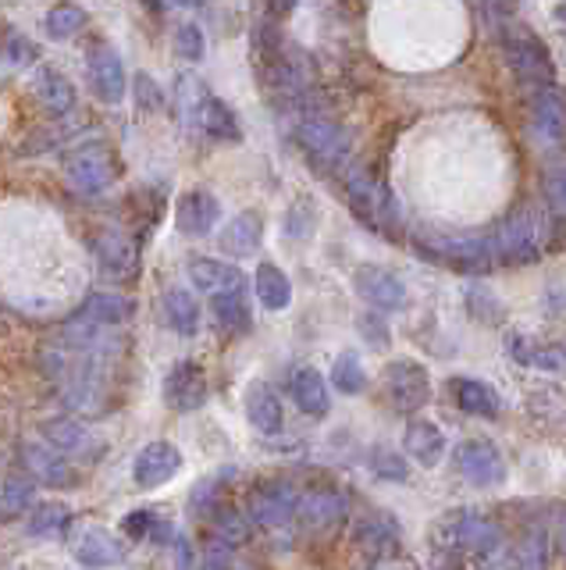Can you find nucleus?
<instances>
[{
    "mask_svg": "<svg viewBox=\"0 0 566 570\" xmlns=\"http://www.w3.org/2000/svg\"><path fill=\"white\" fill-rule=\"evenodd\" d=\"M43 367L50 374V382L58 385L61 400L72 410H79V414H108L111 410V400H115L111 356L50 343L43 350Z\"/></svg>",
    "mask_w": 566,
    "mask_h": 570,
    "instance_id": "1",
    "label": "nucleus"
},
{
    "mask_svg": "<svg viewBox=\"0 0 566 570\" xmlns=\"http://www.w3.org/2000/svg\"><path fill=\"white\" fill-rule=\"evenodd\" d=\"M342 189H346V200L352 207V214L367 225L381 232V236H396L403 218H399V204L393 189H388L381 178L370 171V168H349L342 175Z\"/></svg>",
    "mask_w": 566,
    "mask_h": 570,
    "instance_id": "2",
    "label": "nucleus"
},
{
    "mask_svg": "<svg viewBox=\"0 0 566 570\" xmlns=\"http://www.w3.org/2000/svg\"><path fill=\"white\" fill-rule=\"evenodd\" d=\"M503 58L509 65V71L517 76L520 86H527L530 94H538L545 86H556V65H553V53L542 43L538 32H530L520 22H506L503 32Z\"/></svg>",
    "mask_w": 566,
    "mask_h": 570,
    "instance_id": "3",
    "label": "nucleus"
},
{
    "mask_svg": "<svg viewBox=\"0 0 566 570\" xmlns=\"http://www.w3.org/2000/svg\"><path fill=\"white\" fill-rule=\"evenodd\" d=\"M296 139H299V147H304L307 160L321 175H339L346 168L352 139L342 125L331 121L328 115H317V111L296 115Z\"/></svg>",
    "mask_w": 566,
    "mask_h": 570,
    "instance_id": "4",
    "label": "nucleus"
},
{
    "mask_svg": "<svg viewBox=\"0 0 566 570\" xmlns=\"http://www.w3.org/2000/svg\"><path fill=\"white\" fill-rule=\"evenodd\" d=\"M414 249L424 261L464 275H485L495 267L488 236H417Z\"/></svg>",
    "mask_w": 566,
    "mask_h": 570,
    "instance_id": "5",
    "label": "nucleus"
},
{
    "mask_svg": "<svg viewBox=\"0 0 566 570\" xmlns=\"http://www.w3.org/2000/svg\"><path fill=\"white\" fill-rule=\"evenodd\" d=\"M491 243V257L503 267H520V264H535L542 257V222L530 207L513 210L509 218L488 236Z\"/></svg>",
    "mask_w": 566,
    "mask_h": 570,
    "instance_id": "6",
    "label": "nucleus"
},
{
    "mask_svg": "<svg viewBox=\"0 0 566 570\" xmlns=\"http://www.w3.org/2000/svg\"><path fill=\"white\" fill-rule=\"evenodd\" d=\"M64 175L82 196H100L118 183L121 160H118L115 147H108L103 139L82 142V147L64 154Z\"/></svg>",
    "mask_w": 566,
    "mask_h": 570,
    "instance_id": "7",
    "label": "nucleus"
},
{
    "mask_svg": "<svg viewBox=\"0 0 566 570\" xmlns=\"http://www.w3.org/2000/svg\"><path fill=\"white\" fill-rule=\"evenodd\" d=\"M40 439L50 445V450H58L61 456H68L79 468H90L97 463L103 453H108V442L100 435H93L90 428L76 417H50L40 424Z\"/></svg>",
    "mask_w": 566,
    "mask_h": 570,
    "instance_id": "8",
    "label": "nucleus"
},
{
    "mask_svg": "<svg viewBox=\"0 0 566 570\" xmlns=\"http://www.w3.org/2000/svg\"><path fill=\"white\" fill-rule=\"evenodd\" d=\"M296 503H299V489L292 481H264V485L250 495V521L268 528V531H286L296 524Z\"/></svg>",
    "mask_w": 566,
    "mask_h": 570,
    "instance_id": "9",
    "label": "nucleus"
},
{
    "mask_svg": "<svg viewBox=\"0 0 566 570\" xmlns=\"http://www.w3.org/2000/svg\"><path fill=\"white\" fill-rule=\"evenodd\" d=\"M22 463H26V471L32 478L43 481V485H50V489H76V485H82V478H86V471L79 468V463L61 456L58 450H50L43 439H26L22 442Z\"/></svg>",
    "mask_w": 566,
    "mask_h": 570,
    "instance_id": "10",
    "label": "nucleus"
},
{
    "mask_svg": "<svg viewBox=\"0 0 566 570\" xmlns=\"http://www.w3.org/2000/svg\"><path fill=\"white\" fill-rule=\"evenodd\" d=\"M68 549H72L76 563H82L86 570H111L118 563H126V557H129V546L121 542L115 531L100 528V524L76 531L72 539H68Z\"/></svg>",
    "mask_w": 566,
    "mask_h": 570,
    "instance_id": "11",
    "label": "nucleus"
},
{
    "mask_svg": "<svg viewBox=\"0 0 566 570\" xmlns=\"http://www.w3.org/2000/svg\"><path fill=\"white\" fill-rule=\"evenodd\" d=\"M161 396L168 403V410H179V414H192L200 410L210 396V382H207V371L197 361H179L171 364L165 374V389Z\"/></svg>",
    "mask_w": 566,
    "mask_h": 570,
    "instance_id": "12",
    "label": "nucleus"
},
{
    "mask_svg": "<svg viewBox=\"0 0 566 570\" xmlns=\"http://www.w3.org/2000/svg\"><path fill=\"white\" fill-rule=\"evenodd\" d=\"M385 389L403 414H414L431 400V374L417 361H393L385 367Z\"/></svg>",
    "mask_w": 566,
    "mask_h": 570,
    "instance_id": "13",
    "label": "nucleus"
},
{
    "mask_svg": "<svg viewBox=\"0 0 566 570\" xmlns=\"http://www.w3.org/2000/svg\"><path fill=\"white\" fill-rule=\"evenodd\" d=\"M453 463H456L459 478L470 481V485H477V489H491V485H499V481L506 478V463H503L499 450H495V445L485 442V439L459 442Z\"/></svg>",
    "mask_w": 566,
    "mask_h": 570,
    "instance_id": "14",
    "label": "nucleus"
},
{
    "mask_svg": "<svg viewBox=\"0 0 566 570\" xmlns=\"http://www.w3.org/2000/svg\"><path fill=\"white\" fill-rule=\"evenodd\" d=\"M186 111H189L192 121H197V129L203 136H210V139H221V142H239L242 139L236 111L221 97L207 94V89H197V94H192Z\"/></svg>",
    "mask_w": 566,
    "mask_h": 570,
    "instance_id": "15",
    "label": "nucleus"
},
{
    "mask_svg": "<svg viewBox=\"0 0 566 570\" xmlns=\"http://www.w3.org/2000/svg\"><path fill=\"white\" fill-rule=\"evenodd\" d=\"M352 289H357L370 307L378 311H403L406 307V285L396 272L378 264H360L352 272Z\"/></svg>",
    "mask_w": 566,
    "mask_h": 570,
    "instance_id": "16",
    "label": "nucleus"
},
{
    "mask_svg": "<svg viewBox=\"0 0 566 570\" xmlns=\"http://www.w3.org/2000/svg\"><path fill=\"white\" fill-rule=\"evenodd\" d=\"M182 471V453L171 442H147L132 460V481L139 489H161Z\"/></svg>",
    "mask_w": 566,
    "mask_h": 570,
    "instance_id": "17",
    "label": "nucleus"
},
{
    "mask_svg": "<svg viewBox=\"0 0 566 570\" xmlns=\"http://www.w3.org/2000/svg\"><path fill=\"white\" fill-rule=\"evenodd\" d=\"M346 495L335 489H299L296 503V528L304 531H328L346 521Z\"/></svg>",
    "mask_w": 566,
    "mask_h": 570,
    "instance_id": "18",
    "label": "nucleus"
},
{
    "mask_svg": "<svg viewBox=\"0 0 566 570\" xmlns=\"http://www.w3.org/2000/svg\"><path fill=\"white\" fill-rule=\"evenodd\" d=\"M90 82H93V94L103 104H121L129 94V79H126V65L115 53V47L108 43H97L90 47Z\"/></svg>",
    "mask_w": 566,
    "mask_h": 570,
    "instance_id": "19",
    "label": "nucleus"
},
{
    "mask_svg": "<svg viewBox=\"0 0 566 570\" xmlns=\"http://www.w3.org/2000/svg\"><path fill=\"white\" fill-rule=\"evenodd\" d=\"M221 218V204L215 193L207 189H189L179 196V207H175V228L189 239H200L207 232H215Z\"/></svg>",
    "mask_w": 566,
    "mask_h": 570,
    "instance_id": "20",
    "label": "nucleus"
},
{
    "mask_svg": "<svg viewBox=\"0 0 566 570\" xmlns=\"http://www.w3.org/2000/svg\"><path fill=\"white\" fill-rule=\"evenodd\" d=\"M530 121L542 139L553 147H566V89H559V82L530 94Z\"/></svg>",
    "mask_w": 566,
    "mask_h": 570,
    "instance_id": "21",
    "label": "nucleus"
},
{
    "mask_svg": "<svg viewBox=\"0 0 566 570\" xmlns=\"http://www.w3.org/2000/svg\"><path fill=\"white\" fill-rule=\"evenodd\" d=\"M352 546L360 549V557L370 563H388L396 560L399 552V531L381 521V517H360L357 528H352Z\"/></svg>",
    "mask_w": 566,
    "mask_h": 570,
    "instance_id": "22",
    "label": "nucleus"
},
{
    "mask_svg": "<svg viewBox=\"0 0 566 570\" xmlns=\"http://www.w3.org/2000/svg\"><path fill=\"white\" fill-rule=\"evenodd\" d=\"M189 282L197 285V293H207L210 299L221 293H242L246 289V275L236 264H225L215 257H192L189 261Z\"/></svg>",
    "mask_w": 566,
    "mask_h": 570,
    "instance_id": "23",
    "label": "nucleus"
},
{
    "mask_svg": "<svg viewBox=\"0 0 566 570\" xmlns=\"http://www.w3.org/2000/svg\"><path fill=\"white\" fill-rule=\"evenodd\" d=\"M260 243H264V218H260L257 210H242V214H236V218L228 222V225L221 228V236H218L221 254L236 257V261L254 257L257 249H260Z\"/></svg>",
    "mask_w": 566,
    "mask_h": 570,
    "instance_id": "24",
    "label": "nucleus"
},
{
    "mask_svg": "<svg viewBox=\"0 0 566 570\" xmlns=\"http://www.w3.org/2000/svg\"><path fill=\"white\" fill-rule=\"evenodd\" d=\"M93 246H97V257H100L103 272H108V275H118V278H132L136 275L139 249L121 228H103L100 236L93 239Z\"/></svg>",
    "mask_w": 566,
    "mask_h": 570,
    "instance_id": "25",
    "label": "nucleus"
},
{
    "mask_svg": "<svg viewBox=\"0 0 566 570\" xmlns=\"http://www.w3.org/2000/svg\"><path fill=\"white\" fill-rule=\"evenodd\" d=\"M509 356L524 367L566 374V346L559 343H542V338H530V335H509Z\"/></svg>",
    "mask_w": 566,
    "mask_h": 570,
    "instance_id": "26",
    "label": "nucleus"
},
{
    "mask_svg": "<svg viewBox=\"0 0 566 570\" xmlns=\"http://www.w3.org/2000/svg\"><path fill=\"white\" fill-rule=\"evenodd\" d=\"M246 417H250V424L257 428L260 435H278L281 432V421H286V414H281V400L278 392L271 385L264 382H254L250 389H246Z\"/></svg>",
    "mask_w": 566,
    "mask_h": 570,
    "instance_id": "27",
    "label": "nucleus"
},
{
    "mask_svg": "<svg viewBox=\"0 0 566 570\" xmlns=\"http://www.w3.org/2000/svg\"><path fill=\"white\" fill-rule=\"evenodd\" d=\"M32 94H37V100L47 107V111L54 115H68L76 111V86L68 76H61L58 68H37L32 71Z\"/></svg>",
    "mask_w": 566,
    "mask_h": 570,
    "instance_id": "28",
    "label": "nucleus"
},
{
    "mask_svg": "<svg viewBox=\"0 0 566 570\" xmlns=\"http://www.w3.org/2000/svg\"><path fill=\"white\" fill-rule=\"evenodd\" d=\"M456 546L467 552H477V557H491V552L503 546V531L491 517L467 513L464 521L456 524Z\"/></svg>",
    "mask_w": 566,
    "mask_h": 570,
    "instance_id": "29",
    "label": "nucleus"
},
{
    "mask_svg": "<svg viewBox=\"0 0 566 570\" xmlns=\"http://www.w3.org/2000/svg\"><path fill=\"white\" fill-rule=\"evenodd\" d=\"M453 396H456V406L464 410V414H474L481 421H499V414H503V403L491 392V385L477 382V379H456Z\"/></svg>",
    "mask_w": 566,
    "mask_h": 570,
    "instance_id": "30",
    "label": "nucleus"
},
{
    "mask_svg": "<svg viewBox=\"0 0 566 570\" xmlns=\"http://www.w3.org/2000/svg\"><path fill=\"white\" fill-rule=\"evenodd\" d=\"M161 314L168 321V328L179 332V335H192L200 328V303L189 289H182V285H171V289H165Z\"/></svg>",
    "mask_w": 566,
    "mask_h": 570,
    "instance_id": "31",
    "label": "nucleus"
},
{
    "mask_svg": "<svg viewBox=\"0 0 566 570\" xmlns=\"http://www.w3.org/2000/svg\"><path fill=\"white\" fill-rule=\"evenodd\" d=\"M403 445L417 463H424V468H438L441 453H446V439H441V432L431 421H410V424H406Z\"/></svg>",
    "mask_w": 566,
    "mask_h": 570,
    "instance_id": "32",
    "label": "nucleus"
},
{
    "mask_svg": "<svg viewBox=\"0 0 566 570\" xmlns=\"http://www.w3.org/2000/svg\"><path fill=\"white\" fill-rule=\"evenodd\" d=\"M72 507L68 503H58V499H43L29 510V524L26 531L37 534V539H64L68 528H72Z\"/></svg>",
    "mask_w": 566,
    "mask_h": 570,
    "instance_id": "33",
    "label": "nucleus"
},
{
    "mask_svg": "<svg viewBox=\"0 0 566 570\" xmlns=\"http://www.w3.org/2000/svg\"><path fill=\"white\" fill-rule=\"evenodd\" d=\"M121 528H126L132 542H150V546L175 542V524L161 510H132L126 521H121Z\"/></svg>",
    "mask_w": 566,
    "mask_h": 570,
    "instance_id": "34",
    "label": "nucleus"
},
{
    "mask_svg": "<svg viewBox=\"0 0 566 570\" xmlns=\"http://www.w3.org/2000/svg\"><path fill=\"white\" fill-rule=\"evenodd\" d=\"M292 400L307 417H325L328 414V389H325L321 371L299 367L292 374Z\"/></svg>",
    "mask_w": 566,
    "mask_h": 570,
    "instance_id": "35",
    "label": "nucleus"
},
{
    "mask_svg": "<svg viewBox=\"0 0 566 570\" xmlns=\"http://www.w3.org/2000/svg\"><path fill=\"white\" fill-rule=\"evenodd\" d=\"M207 521H210V534H215V542L232 546V549L246 546V542H250V534H254V521L236 507H215Z\"/></svg>",
    "mask_w": 566,
    "mask_h": 570,
    "instance_id": "36",
    "label": "nucleus"
},
{
    "mask_svg": "<svg viewBox=\"0 0 566 570\" xmlns=\"http://www.w3.org/2000/svg\"><path fill=\"white\" fill-rule=\"evenodd\" d=\"M257 299L264 303V311H286L292 303V282L271 261H264L257 267Z\"/></svg>",
    "mask_w": 566,
    "mask_h": 570,
    "instance_id": "37",
    "label": "nucleus"
},
{
    "mask_svg": "<svg viewBox=\"0 0 566 570\" xmlns=\"http://www.w3.org/2000/svg\"><path fill=\"white\" fill-rule=\"evenodd\" d=\"M506 570H548V539L542 528H527L509 549Z\"/></svg>",
    "mask_w": 566,
    "mask_h": 570,
    "instance_id": "38",
    "label": "nucleus"
},
{
    "mask_svg": "<svg viewBox=\"0 0 566 570\" xmlns=\"http://www.w3.org/2000/svg\"><path fill=\"white\" fill-rule=\"evenodd\" d=\"M79 314L100 321V325L121 328L126 321H132L136 303H132L129 296H118V293H97V296H90V299L82 303V311H79Z\"/></svg>",
    "mask_w": 566,
    "mask_h": 570,
    "instance_id": "39",
    "label": "nucleus"
},
{
    "mask_svg": "<svg viewBox=\"0 0 566 570\" xmlns=\"http://www.w3.org/2000/svg\"><path fill=\"white\" fill-rule=\"evenodd\" d=\"M527 414L538 417L545 424H559L566 421V385L548 382L527 392Z\"/></svg>",
    "mask_w": 566,
    "mask_h": 570,
    "instance_id": "40",
    "label": "nucleus"
},
{
    "mask_svg": "<svg viewBox=\"0 0 566 570\" xmlns=\"http://www.w3.org/2000/svg\"><path fill=\"white\" fill-rule=\"evenodd\" d=\"M43 26H47L50 40H72V36H79L86 26H90V14H86L79 4H72V0H61V4L47 11Z\"/></svg>",
    "mask_w": 566,
    "mask_h": 570,
    "instance_id": "41",
    "label": "nucleus"
},
{
    "mask_svg": "<svg viewBox=\"0 0 566 570\" xmlns=\"http://www.w3.org/2000/svg\"><path fill=\"white\" fill-rule=\"evenodd\" d=\"M29 510H32V481L8 471L4 481H0V517L14 521V517H22Z\"/></svg>",
    "mask_w": 566,
    "mask_h": 570,
    "instance_id": "42",
    "label": "nucleus"
},
{
    "mask_svg": "<svg viewBox=\"0 0 566 570\" xmlns=\"http://www.w3.org/2000/svg\"><path fill=\"white\" fill-rule=\"evenodd\" d=\"M331 385L339 389L342 396H360V392L367 389V371L360 364V353L342 350L339 356H335V364H331Z\"/></svg>",
    "mask_w": 566,
    "mask_h": 570,
    "instance_id": "43",
    "label": "nucleus"
},
{
    "mask_svg": "<svg viewBox=\"0 0 566 570\" xmlns=\"http://www.w3.org/2000/svg\"><path fill=\"white\" fill-rule=\"evenodd\" d=\"M210 311H215L218 325L225 332H246L250 328V303H246V289L242 293H221L210 299Z\"/></svg>",
    "mask_w": 566,
    "mask_h": 570,
    "instance_id": "44",
    "label": "nucleus"
},
{
    "mask_svg": "<svg viewBox=\"0 0 566 570\" xmlns=\"http://www.w3.org/2000/svg\"><path fill=\"white\" fill-rule=\"evenodd\" d=\"M542 196H545L548 210H553V218L566 222V160H553V165H545Z\"/></svg>",
    "mask_w": 566,
    "mask_h": 570,
    "instance_id": "45",
    "label": "nucleus"
},
{
    "mask_svg": "<svg viewBox=\"0 0 566 570\" xmlns=\"http://www.w3.org/2000/svg\"><path fill=\"white\" fill-rule=\"evenodd\" d=\"M467 311H470L474 321H481V325H488V328L503 325V321H506L503 303L495 299V293L485 289V285H470V289H467Z\"/></svg>",
    "mask_w": 566,
    "mask_h": 570,
    "instance_id": "46",
    "label": "nucleus"
},
{
    "mask_svg": "<svg viewBox=\"0 0 566 570\" xmlns=\"http://www.w3.org/2000/svg\"><path fill=\"white\" fill-rule=\"evenodd\" d=\"M175 50H179V58H186V61H200L203 50H207V40H203L200 26L189 22V26L175 29Z\"/></svg>",
    "mask_w": 566,
    "mask_h": 570,
    "instance_id": "47",
    "label": "nucleus"
},
{
    "mask_svg": "<svg viewBox=\"0 0 566 570\" xmlns=\"http://www.w3.org/2000/svg\"><path fill=\"white\" fill-rule=\"evenodd\" d=\"M357 332L367 338V346H370V350H388V343H393L388 321L378 317V314H360V317H357Z\"/></svg>",
    "mask_w": 566,
    "mask_h": 570,
    "instance_id": "48",
    "label": "nucleus"
},
{
    "mask_svg": "<svg viewBox=\"0 0 566 570\" xmlns=\"http://www.w3.org/2000/svg\"><path fill=\"white\" fill-rule=\"evenodd\" d=\"M200 570H254V567L246 563L232 546L215 542V549H207V557H203Z\"/></svg>",
    "mask_w": 566,
    "mask_h": 570,
    "instance_id": "49",
    "label": "nucleus"
},
{
    "mask_svg": "<svg viewBox=\"0 0 566 570\" xmlns=\"http://www.w3.org/2000/svg\"><path fill=\"white\" fill-rule=\"evenodd\" d=\"M317 225V214L310 207V200H299L292 210H289V218H286V232L292 239H310V232Z\"/></svg>",
    "mask_w": 566,
    "mask_h": 570,
    "instance_id": "50",
    "label": "nucleus"
},
{
    "mask_svg": "<svg viewBox=\"0 0 566 570\" xmlns=\"http://www.w3.org/2000/svg\"><path fill=\"white\" fill-rule=\"evenodd\" d=\"M517 8H520V0H477V11H481V18L495 29H503L506 22H513Z\"/></svg>",
    "mask_w": 566,
    "mask_h": 570,
    "instance_id": "51",
    "label": "nucleus"
},
{
    "mask_svg": "<svg viewBox=\"0 0 566 570\" xmlns=\"http://www.w3.org/2000/svg\"><path fill=\"white\" fill-rule=\"evenodd\" d=\"M375 474L403 481V478H406V463H403V456L393 453V450H375Z\"/></svg>",
    "mask_w": 566,
    "mask_h": 570,
    "instance_id": "52",
    "label": "nucleus"
},
{
    "mask_svg": "<svg viewBox=\"0 0 566 570\" xmlns=\"http://www.w3.org/2000/svg\"><path fill=\"white\" fill-rule=\"evenodd\" d=\"M32 58H37V50H32V43L22 40V36H11V43H8V50H4V61H8L11 68H19V65H29Z\"/></svg>",
    "mask_w": 566,
    "mask_h": 570,
    "instance_id": "53",
    "label": "nucleus"
},
{
    "mask_svg": "<svg viewBox=\"0 0 566 570\" xmlns=\"http://www.w3.org/2000/svg\"><path fill=\"white\" fill-rule=\"evenodd\" d=\"M136 86H139V104H143V107H147V104H153V107L161 104V94H157V82H153V79L139 76Z\"/></svg>",
    "mask_w": 566,
    "mask_h": 570,
    "instance_id": "54",
    "label": "nucleus"
},
{
    "mask_svg": "<svg viewBox=\"0 0 566 570\" xmlns=\"http://www.w3.org/2000/svg\"><path fill=\"white\" fill-rule=\"evenodd\" d=\"M171 546H175V567H179V570H189V567H192V549H189V542H186V539H175Z\"/></svg>",
    "mask_w": 566,
    "mask_h": 570,
    "instance_id": "55",
    "label": "nucleus"
},
{
    "mask_svg": "<svg viewBox=\"0 0 566 570\" xmlns=\"http://www.w3.org/2000/svg\"><path fill=\"white\" fill-rule=\"evenodd\" d=\"M296 4L299 0H268V11H271V18H286L296 11Z\"/></svg>",
    "mask_w": 566,
    "mask_h": 570,
    "instance_id": "56",
    "label": "nucleus"
},
{
    "mask_svg": "<svg viewBox=\"0 0 566 570\" xmlns=\"http://www.w3.org/2000/svg\"><path fill=\"white\" fill-rule=\"evenodd\" d=\"M168 4H175V8H203L207 0H168Z\"/></svg>",
    "mask_w": 566,
    "mask_h": 570,
    "instance_id": "57",
    "label": "nucleus"
},
{
    "mask_svg": "<svg viewBox=\"0 0 566 570\" xmlns=\"http://www.w3.org/2000/svg\"><path fill=\"white\" fill-rule=\"evenodd\" d=\"M553 18H556V22L566 29V0H563V4H556V8H553Z\"/></svg>",
    "mask_w": 566,
    "mask_h": 570,
    "instance_id": "58",
    "label": "nucleus"
}]
</instances>
